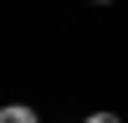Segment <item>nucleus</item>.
Returning <instances> with one entry per match:
<instances>
[{"instance_id":"obj_3","label":"nucleus","mask_w":128,"mask_h":123,"mask_svg":"<svg viewBox=\"0 0 128 123\" xmlns=\"http://www.w3.org/2000/svg\"><path fill=\"white\" fill-rule=\"evenodd\" d=\"M92 5H113V0H92Z\"/></svg>"},{"instance_id":"obj_2","label":"nucleus","mask_w":128,"mask_h":123,"mask_svg":"<svg viewBox=\"0 0 128 123\" xmlns=\"http://www.w3.org/2000/svg\"><path fill=\"white\" fill-rule=\"evenodd\" d=\"M82 123H123V113H113V108H98V113H82Z\"/></svg>"},{"instance_id":"obj_1","label":"nucleus","mask_w":128,"mask_h":123,"mask_svg":"<svg viewBox=\"0 0 128 123\" xmlns=\"http://www.w3.org/2000/svg\"><path fill=\"white\" fill-rule=\"evenodd\" d=\"M0 123H41V113L31 108V102H5V108H0Z\"/></svg>"}]
</instances>
